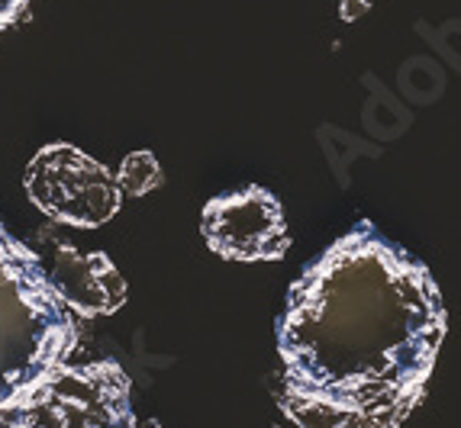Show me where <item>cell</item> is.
<instances>
[{
	"label": "cell",
	"instance_id": "obj_1",
	"mask_svg": "<svg viewBox=\"0 0 461 428\" xmlns=\"http://www.w3.org/2000/svg\"><path fill=\"white\" fill-rule=\"evenodd\" d=\"M442 338L432 271L375 222H358L287 290L281 409L297 428H400L426 397Z\"/></svg>",
	"mask_w": 461,
	"mask_h": 428
},
{
	"label": "cell",
	"instance_id": "obj_2",
	"mask_svg": "<svg viewBox=\"0 0 461 428\" xmlns=\"http://www.w3.org/2000/svg\"><path fill=\"white\" fill-rule=\"evenodd\" d=\"M77 322L46 264L0 222V415H10L68 364Z\"/></svg>",
	"mask_w": 461,
	"mask_h": 428
},
{
	"label": "cell",
	"instance_id": "obj_3",
	"mask_svg": "<svg viewBox=\"0 0 461 428\" xmlns=\"http://www.w3.org/2000/svg\"><path fill=\"white\" fill-rule=\"evenodd\" d=\"M130 390L116 361L65 364L7 422L10 428H136Z\"/></svg>",
	"mask_w": 461,
	"mask_h": 428
},
{
	"label": "cell",
	"instance_id": "obj_4",
	"mask_svg": "<svg viewBox=\"0 0 461 428\" xmlns=\"http://www.w3.org/2000/svg\"><path fill=\"white\" fill-rule=\"evenodd\" d=\"M23 187L32 207L49 219L81 229H97L113 219L123 193L107 165L68 142L39 148L26 165Z\"/></svg>",
	"mask_w": 461,
	"mask_h": 428
},
{
	"label": "cell",
	"instance_id": "obj_5",
	"mask_svg": "<svg viewBox=\"0 0 461 428\" xmlns=\"http://www.w3.org/2000/svg\"><path fill=\"white\" fill-rule=\"evenodd\" d=\"M200 232L210 252L226 261H277L291 248L281 200L258 183L210 200L200 213Z\"/></svg>",
	"mask_w": 461,
	"mask_h": 428
},
{
	"label": "cell",
	"instance_id": "obj_6",
	"mask_svg": "<svg viewBox=\"0 0 461 428\" xmlns=\"http://www.w3.org/2000/svg\"><path fill=\"white\" fill-rule=\"evenodd\" d=\"M49 281L55 293L77 316H113L126 303V281L104 252H81L75 245H55Z\"/></svg>",
	"mask_w": 461,
	"mask_h": 428
},
{
	"label": "cell",
	"instance_id": "obj_7",
	"mask_svg": "<svg viewBox=\"0 0 461 428\" xmlns=\"http://www.w3.org/2000/svg\"><path fill=\"white\" fill-rule=\"evenodd\" d=\"M116 183L130 197H146V193L162 187V165H158V158L152 152H132L120 161Z\"/></svg>",
	"mask_w": 461,
	"mask_h": 428
},
{
	"label": "cell",
	"instance_id": "obj_8",
	"mask_svg": "<svg viewBox=\"0 0 461 428\" xmlns=\"http://www.w3.org/2000/svg\"><path fill=\"white\" fill-rule=\"evenodd\" d=\"M26 7H30V0H0V32L14 26L26 13Z\"/></svg>",
	"mask_w": 461,
	"mask_h": 428
},
{
	"label": "cell",
	"instance_id": "obj_9",
	"mask_svg": "<svg viewBox=\"0 0 461 428\" xmlns=\"http://www.w3.org/2000/svg\"><path fill=\"white\" fill-rule=\"evenodd\" d=\"M0 428H10V422H7V415H0Z\"/></svg>",
	"mask_w": 461,
	"mask_h": 428
}]
</instances>
